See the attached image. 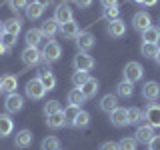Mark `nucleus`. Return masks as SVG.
<instances>
[{"label": "nucleus", "instance_id": "36", "mask_svg": "<svg viewBox=\"0 0 160 150\" xmlns=\"http://www.w3.org/2000/svg\"><path fill=\"white\" fill-rule=\"evenodd\" d=\"M42 150H60V140L56 136H46L42 140Z\"/></svg>", "mask_w": 160, "mask_h": 150}, {"label": "nucleus", "instance_id": "20", "mask_svg": "<svg viewBox=\"0 0 160 150\" xmlns=\"http://www.w3.org/2000/svg\"><path fill=\"white\" fill-rule=\"evenodd\" d=\"M20 30H22L20 18H10V20L4 22V34H8V36H18Z\"/></svg>", "mask_w": 160, "mask_h": 150}, {"label": "nucleus", "instance_id": "49", "mask_svg": "<svg viewBox=\"0 0 160 150\" xmlns=\"http://www.w3.org/2000/svg\"><path fill=\"white\" fill-rule=\"evenodd\" d=\"M134 2H136V4H142V6H144V0H134Z\"/></svg>", "mask_w": 160, "mask_h": 150}, {"label": "nucleus", "instance_id": "3", "mask_svg": "<svg viewBox=\"0 0 160 150\" xmlns=\"http://www.w3.org/2000/svg\"><path fill=\"white\" fill-rule=\"evenodd\" d=\"M144 120L152 128H160V104L150 102L146 106V110H144Z\"/></svg>", "mask_w": 160, "mask_h": 150}, {"label": "nucleus", "instance_id": "17", "mask_svg": "<svg viewBox=\"0 0 160 150\" xmlns=\"http://www.w3.org/2000/svg\"><path fill=\"white\" fill-rule=\"evenodd\" d=\"M0 84H2V92L14 94V92H16V86H18V76H14V74H6V76L0 78Z\"/></svg>", "mask_w": 160, "mask_h": 150}, {"label": "nucleus", "instance_id": "25", "mask_svg": "<svg viewBox=\"0 0 160 150\" xmlns=\"http://www.w3.org/2000/svg\"><path fill=\"white\" fill-rule=\"evenodd\" d=\"M58 28H60V26H58V22H56L54 18L44 20V22H42V26H40V30H42V34H44L46 38H52L54 34L58 32Z\"/></svg>", "mask_w": 160, "mask_h": 150}, {"label": "nucleus", "instance_id": "38", "mask_svg": "<svg viewBox=\"0 0 160 150\" xmlns=\"http://www.w3.org/2000/svg\"><path fill=\"white\" fill-rule=\"evenodd\" d=\"M60 102L58 100H48L46 104H44V114H46V116H50V114H56V112H60Z\"/></svg>", "mask_w": 160, "mask_h": 150}, {"label": "nucleus", "instance_id": "43", "mask_svg": "<svg viewBox=\"0 0 160 150\" xmlns=\"http://www.w3.org/2000/svg\"><path fill=\"white\" fill-rule=\"evenodd\" d=\"M100 4H102L104 8H108V6H114V4H118V0H100Z\"/></svg>", "mask_w": 160, "mask_h": 150}, {"label": "nucleus", "instance_id": "31", "mask_svg": "<svg viewBox=\"0 0 160 150\" xmlns=\"http://www.w3.org/2000/svg\"><path fill=\"white\" fill-rule=\"evenodd\" d=\"M116 92H118V96H122V98H130V96L134 94L132 82H126V80H122V82L116 86Z\"/></svg>", "mask_w": 160, "mask_h": 150}, {"label": "nucleus", "instance_id": "21", "mask_svg": "<svg viewBox=\"0 0 160 150\" xmlns=\"http://www.w3.org/2000/svg\"><path fill=\"white\" fill-rule=\"evenodd\" d=\"M58 30H60V34H62L64 38H76L78 34H80V28H78V24L74 22V20H70V22L62 24Z\"/></svg>", "mask_w": 160, "mask_h": 150}, {"label": "nucleus", "instance_id": "18", "mask_svg": "<svg viewBox=\"0 0 160 150\" xmlns=\"http://www.w3.org/2000/svg\"><path fill=\"white\" fill-rule=\"evenodd\" d=\"M100 108L108 114L114 112V110L118 108V96H114V94H104L102 100H100Z\"/></svg>", "mask_w": 160, "mask_h": 150}, {"label": "nucleus", "instance_id": "10", "mask_svg": "<svg viewBox=\"0 0 160 150\" xmlns=\"http://www.w3.org/2000/svg\"><path fill=\"white\" fill-rule=\"evenodd\" d=\"M54 20L58 22V26H62V24H66L70 22V20H74L72 18V8L66 6V4H60V6H56V10H54Z\"/></svg>", "mask_w": 160, "mask_h": 150}, {"label": "nucleus", "instance_id": "14", "mask_svg": "<svg viewBox=\"0 0 160 150\" xmlns=\"http://www.w3.org/2000/svg\"><path fill=\"white\" fill-rule=\"evenodd\" d=\"M108 36L112 38H122L124 34H126V22L124 20H112V22H108V28H106Z\"/></svg>", "mask_w": 160, "mask_h": 150}, {"label": "nucleus", "instance_id": "40", "mask_svg": "<svg viewBox=\"0 0 160 150\" xmlns=\"http://www.w3.org/2000/svg\"><path fill=\"white\" fill-rule=\"evenodd\" d=\"M148 148L150 150H160V134H154V138L148 142Z\"/></svg>", "mask_w": 160, "mask_h": 150}, {"label": "nucleus", "instance_id": "33", "mask_svg": "<svg viewBox=\"0 0 160 150\" xmlns=\"http://www.w3.org/2000/svg\"><path fill=\"white\" fill-rule=\"evenodd\" d=\"M90 80V76H88V72H82V70H76V72L72 74V84L76 88H80V86H84Z\"/></svg>", "mask_w": 160, "mask_h": 150}, {"label": "nucleus", "instance_id": "32", "mask_svg": "<svg viewBox=\"0 0 160 150\" xmlns=\"http://www.w3.org/2000/svg\"><path fill=\"white\" fill-rule=\"evenodd\" d=\"M160 46L158 44H148V42H142V48H140V52H142L144 58H156Z\"/></svg>", "mask_w": 160, "mask_h": 150}, {"label": "nucleus", "instance_id": "35", "mask_svg": "<svg viewBox=\"0 0 160 150\" xmlns=\"http://www.w3.org/2000/svg\"><path fill=\"white\" fill-rule=\"evenodd\" d=\"M88 124H90V114L86 112V110H80V114L76 116V120H74L72 126L74 128H86Z\"/></svg>", "mask_w": 160, "mask_h": 150}, {"label": "nucleus", "instance_id": "42", "mask_svg": "<svg viewBox=\"0 0 160 150\" xmlns=\"http://www.w3.org/2000/svg\"><path fill=\"white\" fill-rule=\"evenodd\" d=\"M72 2L76 4L78 8H90V6H92V2H94V0H72Z\"/></svg>", "mask_w": 160, "mask_h": 150}, {"label": "nucleus", "instance_id": "39", "mask_svg": "<svg viewBox=\"0 0 160 150\" xmlns=\"http://www.w3.org/2000/svg\"><path fill=\"white\" fill-rule=\"evenodd\" d=\"M28 6V0H10V8L14 10V12H18V10H26Z\"/></svg>", "mask_w": 160, "mask_h": 150}, {"label": "nucleus", "instance_id": "13", "mask_svg": "<svg viewBox=\"0 0 160 150\" xmlns=\"http://www.w3.org/2000/svg\"><path fill=\"white\" fill-rule=\"evenodd\" d=\"M110 122L114 124L116 128H122L128 124V108H122L118 106L114 112H110Z\"/></svg>", "mask_w": 160, "mask_h": 150}, {"label": "nucleus", "instance_id": "4", "mask_svg": "<svg viewBox=\"0 0 160 150\" xmlns=\"http://www.w3.org/2000/svg\"><path fill=\"white\" fill-rule=\"evenodd\" d=\"M132 26L136 32L142 34L144 30H148L150 26H152V18H150V14L148 12H144V10H140V12H136L132 16Z\"/></svg>", "mask_w": 160, "mask_h": 150}, {"label": "nucleus", "instance_id": "46", "mask_svg": "<svg viewBox=\"0 0 160 150\" xmlns=\"http://www.w3.org/2000/svg\"><path fill=\"white\" fill-rule=\"evenodd\" d=\"M158 0H144V6H154Z\"/></svg>", "mask_w": 160, "mask_h": 150}, {"label": "nucleus", "instance_id": "48", "mask_svg": "<svg viewBox=\"0 0 160 150\" xmlns=\"http://www.w3.org/2000/svg\"><path fill=\"white\" fill-rule=\"evenodd\" d=\"M154 60H156V62L160 64V50H158V54H156V58H154Z\"/></svg>", "mask_w": 160, "mask_h": 150}, {"label": "nucleus", "instance_id": "9", "mask_svg": "<svg viewBox=\"0 0 160 150\" xmlns=\"http://www.w3.org/2000/svg\"><path fill=\"white\" fill-rule=\"evenodd\" d=\"M22 62L26 64V66H36V64L42 60V52H40L38 48H32V46H26V50H24L22 54Z\"/></svg>", "mask_w": 160, "mask_h": 150}, {"label": "nucleus", "instance_id": "29", "mask_svg": "<svg viewBox=\"0 0 160 150\" xmlns=\"http://www.w3.org/2000/svg\"><path fill=\"white\" fill-rule=\"evenodd\" d=\"M62 112H64V120H66V126H68V124L72 126V124H74V120H76V116L80 114V106H74V104H68V106L64 108Z\"/></svg>", "mask_w": 160, "mask_h": 150}, {"label": "nucleus", "instance_id": "6", "mask_svg": "<svg viewBox=\"0 0 160 150\" xmlns=\"http://www.w3.org/2000/svg\"><path fill=\"white\" fill-rule=\"evenodd\" d=\"M4 108H6L8 114H16V112H20V110L24 108V98L20 96L18 92L8 94L6 100H4Z\"/></svg>", "mask_w": 160, "mask_h": 150}, {"label": "nucleus", "instance_id": "24", "mask_svg": "<svg viewBox=\"0 0 160 150\" xmlns=\"http://www.w3.org/2000/svg\"><path fill=\"white\" fill-rule=\"evenodd\" d=\"M98 88H100V84H98V80H96V78H90L88 82L84 84V86H80V90H82V94L86 96V100H90V98L96 96Z\"/></svg>", "mask_w": 160, "mask_h": 150}, {"label": "nucleus", "instance_id": "50", "mask_svg": "<svg viewBox=\"0 0 160 150\" xmlns=\"http://www.w3.org/2000/svg\"><path fill=\"white\" fill-rule=\"evenodd\" d=\"M66 2H68V0H62V4H66Z\"/></svg>", "mask_w": 160, "mask_h": 150}, {"label": "nucleus", "instance_id": "47", "mask_svg": "<svg viewBox=\"0 0 160 150\" xmlns=\"http://www.w3.org/2000/svg\"><path fill=\"white\" fill-rule=\"evenodd\" d=\"M2 36H4V22H0V40H2Z\"/></svg>", "mask_w": 160, "mask_h": 150}, {"label": "nucleus", "instance_id": "19", "mask_svg": "<svg viewBox=\"0 0 160 150\" xmlns=\"http://www.w3.org/2000/svg\"><path fill=\"white\" fill-rule=\"evenodd\" d=\"M44 38V34H42V30L40 28H30L28 32H26V46H32V48H38V44H40V40Z\"/></svg>", "mask_w": 160, "mask_h": 150}, {"label": "nucleus", "instance_id": "2", "mask_svg": "<svg viewBox=\"0 0 160 150\" xmlns=\"http://www.w3.org/2000/svg\"><path fill=\"white\" fill-rule=\"evenodd\" d=\"M24 88H26V96L32 98V100H40V98H44V94H46V88L42 86V82H40L38 78L28 80Z\"/></svg>", "mask_w": 160, "mask_h": 150}, {"label": "nucleus", "instance_id": "30", "mask_svg": "<svg viewBox=\"0 0 160 150\" xmlns=\"http://www.w3.org/2000/svg\"><path fill=\"white\" fill-rule=\"evenodd\" d=\"M68 102L74 104V106H82V104L86 102V96L82 94V90H80V88H74V90H70V92H68Z\"/></svg>", "mask_w": 160, "mask_h": 150}, {"label": "nucleus", "instance_id": "27", "mask_svg": "<svg viewBox=\"0 0 160 150\" xmlns=\"http://www.w3.org/2000/svg\"><path fill=\"white\" fill-rule=\"evenodd\" d=\"M42 14H44V8L40 6L36 0H34L32 4L28 2V6H26V18H30V20H38Z\"/></svg>", "mask_w": 160, "mask_h": 150}, {"label": "nucleus", "instance_id": "41", "mask_svg": "<svg viewBox=\"0 0 160 150\" xmlns=\"http://www.w3.org/2000/svg\"><path fill=\"white\" fill-rule=\"evenodd\" d=\"M100 150H120V148H118V142H112V140H108V142L100 144Z\"/></svg>", "mask_w": 160, "mask_h": 150}, {"label": "nucleus", "instance_id": "15", "mask_svg": "<svg viewBox=\"0 0 160 150\" xmlns=\"http://www.w3.org/2000/svg\"><path fill=\"white\" fill-rule=\"evenodd\" d=\"M32 140H34V134L30 132V130H20V132L16 134V138H14V146L16 148H28L32 146Z\"/></svg>", "mask_w": 160, "mask_h": 150}, {"label": "nucleus", "instance_id": "23", "mask_svg": "<svg viewBox=\"0 0 160 150\" xmlns=\"http://www.w3.org/2000/svg\"><path fill=\"white\" fill-rule=\"evenodd\" d=\"M14 122L8 114H0V138H6L8 134H12Z\"/></svg>", "mask_w": 160, "mask_h": 150}, {"label": "nucleus", "instance_id": "12", "mask_svg": "<svg viewBox=\"0 0 160 150\" xmlns=\"http://www.w3.org/2000/svg\"><path fill=\"white\" fill-rule=\"evenodd\" d=\"M134 138H136V142H140V144H148L150 140L154 138V128L150 126V124H146V122L140 124L136 128V136Z\"/></svg>", "mask_w": 160, "mask_h": 150}, {"label": "nucleus", "instance_id": "8", "mask_svg": "<svg viewBox=\"0 0 160 150\" xmlns=\"http://www.w3.org/2000/svg\"><path fill=\"white\" fill-rule=\"evenodd\" d=\"M142 96L148 100V102H156L160 98V84L154 82V80H150V82H144L142 86Z\"/></svg>", "mask_w": 160, "mask_h": 150}, {"label": "nucleus", "instance_id": "45", "mask_svg": "<svg viewBox=\"0 0 160 150\" xmlns=\"http://www.w3.org/2000/svg\"><path fill=\"white\" fill-rule=\"evenodd\" d=\"M36 2H38V4H40L42 8H46L48 4H52V0H36Z\"/></svg>", "mask_w": 160, "mask_h": 150}, {"label": "nucleus", "instance_id": "11", "mask_svg": "<svg viewBox=\"0 0 160 150\" xmlns=\"http://www.w3.org/2000/svg\"><path fill=\"white\" fill-rule=\"evenodd\" d=\"M74 40H76V46H78L80 52H86V50H90V48L94 46V42H96V38H94L92 32H80Z\"/></svg>", "mask_w": 160, "mask_h": 150}, {"label": "nucleus", "instance_id": "1", "mask_svg": "<svg viewBox=\"0 0 160 150\" xmlns=\"http://www.w3.org/2000/svg\"><path fill=\"white\" fill-rule=\"evenodd\" d=\"M122 74H124V80L126 82H138V80H142L144 76V68H142V64L140 62H128L126 66H124L122 70Z\"/></svg>", "mask_w": 160, "mask_h": 150}, {"label": "nucleus", "instance_id": "44", "mask_svg": "<svg viewBox=\"0 0 160 150\" xmlns=\"http://www.w3.org/2000/svg\"><path fill=\"white\" fill-rule=\"evenodd\" d=\"M8 50H10V48H8V46H6V44H4V42H2V40H0V54H6V52H8Z\"/></svg>", "mask_w": 160, "mask_h": 150}, {"label": "nucleus", "instance_id": "16", "mask_svg": "<svg viewBox=\"0 0 160 150\" xmlns=\"http://www.w3.org/2000/svg\"><path fill=\"white\" fill-rule=\"evenodd\" d=\"M38 80L42 82V86L46 90H54L56 88V76L50 72V68H42L38 72Z\"/></svg>", "mask_w": 160, "mask_h": 150}, {"label": "nucleus", "instance_id": "28", "mask_svg": "<svg viewBox=\"0 0 160 150\" xmlns=\"http://www.w3.org/2000/svg\"><path fill=\"white\" fill-rule=\"evenodd\" d=\"M142 120H144V112L140 108H136V106L128 108V124L140 126V124H142Z\"/></svg>", "mask_w": 160, "mask_h": 150}, {"label": "nucleus", "instance_id": "22", "mask_svg": "<svg viewBox=\"0 0 160 150\" xmlns=\"http://www.w3.org/2000/svg\"><path fill=\"white\" fill-rule=\"evenodd\" d=\"M46 124H48V128H52V130H58V128L66 126L64 112L60 110V112H56V114H50V116H46Z\"/></svg>", "mask_w": 160, "mask_h": 150}, {"label": "nucleus", "instance_id": "7", "mask_svg": "<svg viewBox=\"0 0 160 150\" xmlns=\"http://www.w3.org/2000/svg\"><path fill=\"white\" fill-rule=\"evenodd\" d=\"M72 64H74V68H76V70L88 72V70L94 66V58L90 56V54H86V52H80V54H76V56H74Z\"/></svg>", "mask_w": 160, "mask_h": 150}, {"label": "nucleus", "instance_id": "34", "mask_svg": "<svg viewBox=\"0 0 160 150\" xmlns=\"http://www.w3.org/2000/svg\"><path fill=\"white\" fill-rule=\"evenodd\" d=\"M102 16L106 18L108 22H112V20H118V18H120V6H118V4H114V6H108V8H104Z\"/></svg>", "mask_w": 160, "mask_h": 150}, {"label": "nucleus", "instance_id": "5", "mask_svg": "<svg viewBox=\"0 0 160 150\" xmlns=\"http://www.w3.org/2000/svg\"><path fill=\"white\" fill-rule=\"evenodd\" d=\"M60 54H62L60 44L56 42V40H48L46 46H44V50H42V58L50 64V62H56V60L60 58Z\"/></svg>", "mask_w": 160, "mask_h": 150}, {"label": "nucleus", "instance_id": "51", "mask_svg": "<svg viewBox=\"0 0 160 150\" xmlns=\"http://www.w3.org/2000/svg\"><path fill=\"white\" fill-rule=\"evenodd\" d=\"M0 92H2V84H0Z\"/></svg>", "mask_w": 160, "mask_h": 150}, {"label": "nucleus", "instance_id": "26", "mask_svg": "<svg viewBox=\"0 0 160 150\" xmlns=\"http://www.w3.org/2000/svg\"><path fill=\"white\" fill-rule=\"evenodd\" d=\"M160 40V28L158 26H150L148 30L142 32V42H148V44H158Z\"/></svg>", "mask_w": 160, "mask_h": 150}, {"label": "nucleus", "instance_id": "37", "mask_svg": "<svg viewBox=\"0 0 160 150\" xmlns=\"http://www.w3.org/2000/svg\"><path fill=\"white\" fill-rule=\"evenodd\" d=\"M118 148H120V150H136V148H138V142H136V138L126 136V138H122V140L118 142Z\"/></svg>", "mask_w": 160, "mask_h": 150}]
</instances>
